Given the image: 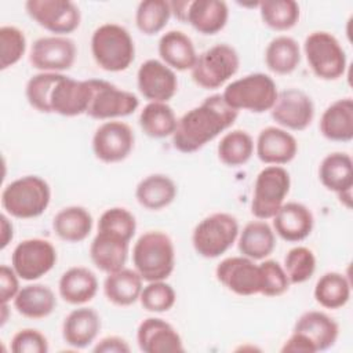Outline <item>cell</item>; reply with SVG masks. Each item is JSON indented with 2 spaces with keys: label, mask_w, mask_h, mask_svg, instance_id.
I'll return each mask as SVG.
<instances>
[{
  "label": "cell",
  "mask_w": 353,
  "mask_h": 353,
  "mask_svg": "<svg viewBox=\"0 0 353 353\" xmlns=\"http://www.w3.org/2000/svg\"><path fill=\"white\" fill-rule=\"evenodd\" d=\"M237 116L239 112L225 102L222 94L210 95L178 119L172 145L181 153H194L232 127Z\"/></svg>",
  "instance_id": "obj_1"
},
{
  "label": "cell",
  "mask_w": 353,
  "mask_h": 353,
  "mask_svg": "<svg viewBox=\"0 0 353 353\" xmlns=\"http://www.w3.org/2000/svg\"><path fill=\"white\" fill-rule=\"evenodd\" d=\"M134 269L145 281L167 280L175 268V248L171 237L161 230H148L132 248Z\"/></svg>",
  "instance_id": "obj_2"
},
{
  "label": "cell",
  "mask_w": 353,
  "mask_h": 353,
  "mask_svg": "<svg viewBox=\"0 0 353 353\" xmlns=\"http://www.w3.org/2000/svg\"><path fill=\"white\" fill-rule=\"evenodd\" d=\"M91 54L106 72H123L135 58V44L130 32L113 22L99 25L91 36Z\"/></svg>",
  "instance_id": "obj_3"
},
{
  "label": "cell",
  "mask_w": 353,
  "mask_h": 353,
  "mask_svg": "<svg viewBox=\"0 0 353 353\" xmlns=\"http://www.w3.org/2000/svg\"><path fill=\"white\" fill-rule=\"evenodd\" d=\"M51 188L39 175H25L8 185L1 192V207L6 214L30 219L40 216L50 205Z\"/></svg>",
  "instance_id": "obj_4"
},
{
  "label": "cell",
  "mask_w": 353,
  "mask_h": 353,
  "mask_svg": "<svg viewBox=\"0 0 353 353\" xmlns=\"http://www.w3.org/2000/svg\"><path fill=\"white\" fill-rule=\"evenodd\" d=\"M277 85L265 73H250L226 85L222 92L225 102L234 110L263 113L273 108L277 99Z\"/></svg>",
  "instance_id": "obj_5"
},
{
  "label": "cell",
  "mask_w": 353,
  "mask_h": 353,
  "mask_svg": "<svg viewBox=\"0 0 353 353\" xmlns=\"http://www.w3.org/2000/svg\"><path fill=\"white\" fill-rule=\"evenodd\" d=\"M239 222L228 212H214L201 219L192 233L194 251L207 259L225 254L239 237Z\"/></svg>",
  "instance_id": "obj_6"
},
{
  "label": "cell",
  "mask_w": 353,
  "mask_h": 353,
  "mask_svg": "<svg viewBox=\"0 0 353 353\" xmlns=\"http://www.w3.org/2000/svg\"><path fill=\"white\" fill-rule=\"evenodd\" d=\"M309 68L321 80H338L345 74L347 59L339 40L323 30L312 32L303 43Z\"/></svg>",
  "instance_id": "obj_7"
},
{
  "label": "cell",
  "mask_w": 353,
  "mask_h": 353,
  "mask_svg": "<svg viewBox=\"0 0 353 353\" xmlns=\"http://www.w3.org/2000/svg\"><path fill=\"white\" fill-rule=\"evenodd\" d=\"M240 66L237 51L226 44H215L200 55L190 69L193 81L204 90H215L233 77Z\"/></svg>",
  "instance_id": "obj_8"
},
{
  "label": "cell",
  "mask_w": 353,
  "mask_h": 353,
  "mask_svg": "<svg viewBox=\"0 0 353 353\" xmlns=\"http://www.w3.org/2000/svg\"><path fill=\"white\" fill-rule=\"evenodd\" d=\"M291 178L281 165H268L259 171L254 183L251 212L256 219H272L290 193Z\"/></svg>",
  "instance_id": "obj_9"
},
{
  "label": "cell",
  "mask_w": 353,
  "mask_h": 353,
  "mask_svg": "<svg viewBox=\"0 0 353 353\" xmlns=\"http://www.w3.org/2000/svg\"><path fill=\"white\" fill-rule=\"evenodd\" d=\"M90 81L92 92L85 114L91 119L113 120L130 116L138 109L139 99L135 94L121 90L106 80L90 79Z\"/></svg>",
  "instance_id": "obj_10"
},
{
  "label": "cell",
  "mask_w": 353,
  "mask_h": 353,
  "mask_svg": "<svg viewBox=\"0 0 353 353\" xmlns=\"http://www.w3.org/2000/svg\"><path fill=\"white\" fill-rule=\"evenodd\" d=\"M57 263V250L48 240L26 239L18 243L11 255V266L25 281L47 274Z\"/></svg>",
  "instance_id": "obj_11"
},
{
  "label": "cell",
  "mask_w": 353,
  "mask_h": 353,
  "mask_svg": "<svg viewBox=\"0 0 353 353\" xmlns=\"http://www.w3.org/2000/svg\"><path fill=\"white\" fill-rule=\"evenodd\" d=\"M25 10L37 25L54 36L74 32L81 21L79 7L70 0H28Z\"/></svg>",
  "instance_id": "obj_12"
},
{
  "label": "cell",
  "mask_w": 353,
  "mask_h": 353,
  "mask_svg": "<svg viewBox=\"0 0 353 353\" xmlns=\"http://www.w3.org/2000/svg\"><path fill=\"white\" fill-rule=\"evenodd\" d=\"M134 143L135 135L127 123L109 120L95 130L92 137V152L102 163H120L131 154Z\"/></svg>",
  "instance_id": "obj_13"
},
{
  "label": "cell",
  "mask_w": 353,
  "mask_h": 353,
  "mask_svg": "<svg viewBox=\"0 0 353 353\" xmlns=\"http://www.w3.org/2000/svg\"><path fill=\"white\" fill-rule=\"evenodd\" d=\"M76 55L77 48L72 39L66 36H44L32 44L29 62L40 72L62 73L73 66Z\"/></svg>",
  "instance_id": "obj_14"
},
{
  "label": "cell",
  "mask_w": 353,
  "mask_h": 353,
  "mask_svg": "<svg viewBox=\"0 0 353 353\" xmlns=\"http://www.w3.org/2000/svg\"><path fill=\"white\" fill-rule=\"evenodd\" d=\"M272 119L284 130H306L314 117L312 98L302 90L287 88L277 94V99L270 109Z\"/></svg>",
  "instance_id": "obj_15"
},
{
  "label": "cell",
  "mask_w": 353,
  "mask_h": 353,
  "mask_svg": "<svg viewBox=\"0 0 353 353\" xmlns=\"http://www.w3.org/2000/svg\"><path fill=\"white\" fill-rule=\"evenodd\" d=\"M91 92L90 80H74L59 73L48 98L50 113L65 117L80 116L88 109Z\"/></svg>",
  "instance_id": "obj_16"
},
{
  "label": "cell",
  "mask_w": 353,
  "mask_h": 353,
  "mask_svg": "<svg viewBox=\"0 0 353 353\" xmlns=\"http://www.w3.org/2000/svg\"><path fill=\"white\" fill-rule=\"evenodd\" d=\"M216 280L229 291L240 296L261 292V272L255 261L241 255L221 261L215 269Z\"/></svg>",
  "instance_id": "obj_17"
},
{
  "label": "cell",
  "mask_w": 353,
  "mask_h": 353,
  "mask_svg": "<svg viewBox=\"0 0 353 353\" xmlns=\"http://www.w3.org/2000/svg\"><path fill=\"white\" fill-rule=\"evenodd\" d=\"M138 90L149 102H168L178 91L175 72L159 59H148L137 72Z\"/></svg>",
  "instance_id": "obj_18"
},
{
  "label": "cell",
  "mask_w": 353,
  "mask_h": 353,
  "mask_svg": "<svg viewBox=\"0 0 353 353\" xmlns=\"http://www.w3.org/2000/svg\"><path fill=\"white\" fill-rule=\"evenodd\" d=\"M258 159L269 165H283L292 161L298 153L295 137L281 127L261 130L255 142Z\"/></svg>",
  "instance_id": "obj_19"
},
{
  "label": "cell",
  "mask_w": 353,
  "mask_h": 353,
  "mask_svg": "<svg viewBox=\"0 0 353 353\" xmlns=\"http://www.w3.org/2000/svg\"><path fill=\"white\" fill-rule=\"evenodd\" d=\"M137 342L145 353L185 350L178 331L168 321L159 317H148L141 321L137 330Z\"/></svg>",
  "instance_id": "obj_20"
},
{
  "label": "cell",
  "mask_w": 353,
  "mask_h": 353,
  "mask_svg": "<svg viewBox=\"0 0 353 353\" xmlns=\"http://www.w3.org/2000/svg\"><path fill=\"white\" fill-rule=\"evenodd\" d=\"M273 230L283 240L298 243L305 240L313 230L314 218L312 211L302 203H284L274 214Z\"/></svg>",
  "instance_id": "obj_21"
},
{
  "label": "cell",
  "mask_w": 353,
  "mask_h": 353,
  "mask_svg": "<svg viewBox=\"0 0 353 353\" xmlns=\"http://www.w3.org/2000/svg\"><path fill=\"white\" fill-rule=\"evenodd\" d=\"M319 178L324 188L335 192L339 199L346 200L350 207V194L353 186V161L347 153L332 152L327 154L319 167Z\"/></svg>",
  "instance_id": "obj_22"
},
{
  "label": "cell",
  "mask_w": 353,
  "mask_h": 353,
  "mask_svg": "<svg viewBox=\"0 0 353 353\" xmlns=\"http://www.w3.org/2000/svg\"><path fill=\"white\" fill-rule=\"evenodd\" d=\"M128 247V240L109 232L98 230L90 245V256L95 268L109 274L124 268Z\"/></svg>",
  "instance_id": "obj_23"
},
{
  "label": "cell",
  "mask_w": 353,
  "mask_h": 353,
  "mask_svg": "<svg viewBox=\"0 0 353 353\" xmlns=\"http://www.w3.org/2000/svg\"><path fill=\"white\" fill-rule=\"evenodd\" d=\"M101 330V317L92 307H77L72 310L62 323L63 341L76 349L91 345Z\"/></svg>",
  "instance_id": "obj_24"
},
{
  "label": "cell",
  "mask_w": 353,
  "mask_h": 353,
  "mask_svg": "<svg viewBox=\"0 0 353 353\" xmlns=\"http://www.w3.org/2000/svg\"><path fill=\"white\" fill-rule=\"evenodd\" d=\"M292 331L305 335L312 342L316 352L332 347L339 335V327L336 321L327 313L319 310H309L302 313L295 321Z\"/></svg>",
  "instance_id": "obj_25"
},
{
  "label": "cell",
  "mask_w": 353,
  "mask_h": 353,
  "mask_svg": "<svg viewBox=\"0 0 353 353\" xmlns=\"http://www.w3.org/2000/svg\"><path fill=\"white\" fill-rule=\"evenodd\" d=\"M229 19V7L221 0L189 1L186 19L194 30L201 34H215L221 32Z\"/></svg>",
  "instance_id": "obj_26"
},
{
  "label": "cell",
  "mask_w": 353,
  "mask_h": 353,
  "mask_svg": "<svg viewBox=\"0 0 353 353\" xmlns=\"http://www.w3.org/2000/svg\"><path fill=\"white\" fill-rule=\"evenodd\" d=\"M157 50L161 62L172 70H190L197 59L192 39L181 30L165 32L159 40Z\"/></svg>",
  "instance_id": "obj_27"
},
{
  "label": "cell",
  "mask_w": 353,
  "mask_h": 353,
  "mask_svg": "<svg viewBox=\"0 0 353 353\" xmlns=\"http://www.w3.org/2000/svg\"><path fill=\"white\" fill-rule=\"evenodd\" d=\"M320 132L334 142H349L353 139V101L341 98L332 102L321 114Z\"/></svg>",
  "instance_id": "obj_28"
},
{
  "label": "cell",
  "mask_w": 353,
  "mask_h": 353,
  "mask_svg": "<svg viewBox=\"0 0 353 353\" xmlns=\"http://www.w3.org/2000/svg\"><path fill=\"white\" fill-rule=\"evenodd\" d=\"M58 291L65 302L70 305H84L97 295L98 279L88 268L73 266L62 273Z\"/></svg>",
  "instance_id": "obj_29"
},
{
  "label": "cell",
  "mask_w": 353,
  "mask_h": 353,
  "mask_svg": "<svg viewBox=\"0 0 353 353\" xmlns=\"http://www.w3.org/2000/svg\"><path fill=\"white\" fill-rule=\"evenodd\" d=\"M237 245L241 255L252 261H263L276 248L274 230L262 219L248 222L239 233Z\"/></svg>",
  "instance_id": "obj_30"
},
{
  "label": "cell",
  "mask_w": 353,
  "mask_h": 353,
  "mask_svg": "<svg viewBox=\"0 0 353 353\" xmlns=\"http://www.w3.org/2000/svg\"><path fill=\"white\" fill-rule=\"evenodd\" d=\"M12 302L21 316L32 320L50 316L57 306L54 291L44 284H28L22 287Z\"/></svg>",
  "instance_id": "obj_31"
},
{
  "label": "cell",
  "mask_w": 353,
  "mask_h": 353,
  "mask_svg": "<svg viewBox=\"0 0 353 353\" xmlns=\"http://www.w3.org/2000/svg\"><path fill=\"white\" fill-rule=\"evenodd\" d=\"M176 192V185L168 175L152 174L137 185L135 199L143 208L159 211L175 200Z\"/></svg>",
  "instance_id": "obj_32"
},
{
  "label": "cell",
  "mask_w": 353,
  "mask_h": 353,
  "mask_svg": "<svg viewBox=\"0 0 353 353\" xmlns=\"http://www.w3.org/2000/svg\"><path fill=\"white\" fill-rule=\"evenodd\" d=\"M142 277L135 269L123 268L109 273L103 281V294L116 306H130L139 301Z\"/></svg>",
  "instance_id": "obj_33"
},
{
  "label": "cell",
  "mask_w": 353,
  "mask_h": 353,
  "mask_svg": "<svg viewBox=\"0 0 353 353\" xmlns=\"http://www.w3.org/2000/svg\"><path fill=\"white\" fill-rule=\"evenodd\" d=\"M55 234L66 243H80L92 230V216L81 205H69L59 210L52 219Z\"/></svg>",
  "instance_id": "obj_34"
},
{
  "label": "cell",
  "mask_w": 353,
  "mask_h": 353,
  "mask_svg": "<svg viewBox=\"0 0 353 353\" xmlns=\"http://www.w3.org/2000/svg\"><path fill=\"white\" fill-rule=\"evenodd\" d=\"M301 62V47L290 36H277L265 50V63L276 74L292 73Z\"/></svg>",
  "instance_id": "obj_35"
},
{
  "label": "cell",
  "mask_w": 353,
  "mask_h": 353,
  "mask_svg": "<svg viewBox=\"0 0 353 353\" xmlns=\"http://www.w3.org/2000/svg\"><path fill=\"white\" fill-rule=\"evenodd\" d=\"M176 123L175 112L167 102H149L139 113V125L150 138L172 137Z\"/></svg>",
  "instance_id": "obj_36"
},
{
  "label": "cell",
  "mask_w": 353,
  "mask_h": 353,
  "mask_svg": "<svg viewBox=\"0 0 353 353\" xmlns=\"http://www.w3.org/2000/svg\"><path fill=\"white\" fill-rule=\"evenodd\" d=\"M316 302L325 309H339L350 298V283L338 272L324 273L316 283L313 291Z\"/></svg>",
  "instance_id": "obj_37"
},
{
  "label": "cell",
  "mask_w": 353,
  "mask_h": 353,
  "mask_svg": "<svg viewBox=\"0 0 353 353\" xmlns=\"http://www.w3.org/2000/svg\"><path fill=\"white\" fill-rule=\"evenodd\" d=\"M254 139L244 130L226 132L216 148L219 160L228 167L244 165L254 154Z\"/></svg>",
  "instance_id": "obj_38"
},
{
  "label": "cell",
  "mask_w": 353,
  "mask_h": 353,
  "mask_svg": "<svg viewBox=\"0 0 353 353\" xmlns=\"http://www.w3.org/2000/svg\"><path fill=\"white\" fill-rule=\"evenodd\" d=\"M258 7L263 23L276 32L290 30L299 21L301 8L294 0H265Z\"/></svg>",
  "instance_id": "obj_39"
},
{
  "label": "cell",
  "mask_w": 353,
  "mask_h": 353,
  "mask_svg": "<svg viewBox=\"0 0 353 353\" xmlns=\"http://www.w3.org/2000/svg\"><path fill=\"white\" fill-rule=\"evenodd\" d=\"M170 1L165 0H145L141 1L135 11V25L138 30L146 36H153L161 32L171 17Z\"/></svg>",
  "instance_id": "obj_40"
},
{
  "label": "cell",
  "mask_w": 353,
  "mask_h": 353,
  "mask_svg": "<svg viewBox=\"0 0 353 353\" xmlns=\"http://www.w3.org/2000/svg\"><path fill=\"white\" fill-rule=\"evenodd\" d=\"M283 268L291 284H302L314 274L316 256L310 248L298 245L287 252Z\"/></svg>",
  "instance_id": "obj_41"
},
{
  "label": "cell",
  "mask_w": 353,
  "mask_h": 353,
  "mask_svg": "<svg viewBox=\"0 0 353 353\" xmlns=\"http://www.w3.org/2000/svg\"><path fill=\"white\" fill-rule=\"evenodd\" d=\"M176 301V294L172 285L165 280L149 281L141 291L139 302L142 307L152 313H164L172 309Z\"/></svg>",
  "instance_id": "obj_42"
},
{
  "label": "cell",
  "mask_w": 353,
  "mask_h": 353,
  "mask_svg": "<svg viewBox=\"0 0 353 353\" xmlns=\"http://www.w3.org/2000/svg\"><path fill=\"white\" fill-rule=\"evenodd\" d=\"M26 51V37L17 26L0 28V69L6 70L21 61Z\"/></svg>",
  "instance_id": "obj_43"
},
{
  "label": "cell",
  "mask_w": 353,
  "mask_h": 353,
  "mask_svg": "<svg viewBox=\"0 0 353 353\" xmlns=\"http://www.w3.org/2000/svg\"><path fill=\"white\" fill-rule=\"evenodd\" d=\"M98 230L109 232L128 241L135 234L137 221L132 212L124 207H112L102 212L98 221Z\"/></svg>",
  "instance_id": "obj_44"
},
{
  "label": "cell",
  "mask_w": 353,
  "mask_h": 353,
  "mask_svg": "<svg viewBox=\"0 0 353 353\" xmlns=\"http://www.w3.org/2000/svg\"><path fill=\"white\" fill-rule=\"evenodd\" d=\"M58 76L59 73L40 72L28 80L25 87V95L32 108L41 113H50L48 98Z\"/></svg>",
  "instance_id": "obj_45"
},
{
  "label": "cell",
  "mask_w": 353,
  "mask_h": 353,
  "mask_svg": "<svg viewBox=\"0 0 353 353\" xmlns=\"http://www.w3.org/2000/svg\"><path fill=\"white\" fill-rule=\"evenodd\" d=\"M261 272V292L265 296H280L290 288L287 273L277 261L265 259L259 263Z\"/></svg>",
  "instance_id": "obj_46"
},
{
  "label": "cell",
  "mask_w": 353,
  "mask_h": 353,
  "mask_svg": "<svg viewBox=\"0 0 353 353\" xmlns=\"http://www.w3.org/2000/svg\"><path fill=\"white\" fill-rule=\"evenodd\" d=\"M11 350L14 353H47L48 342L39 330L23 328L12 336Z\"/></svg>",
  "instance_id": "obj_47"
},
{
  "label": "cell",
  "mask_w": 353,
  "mask_h": 353,
  "mask_svg": "<svg viewBox=\"0 0 353 353\" xmlns=\"http://www.w3.org/2000/svg\"><path fill=\"white\" fill-rule=\"evenodd\" d=\"M19 276L12 269V266L1 265L0 266V302L8 303L14 301L19 292Z\"/></svg>",
  "instance_id": "obj_48"
},
{
  "label": "cell",
  "mask_w": 353,
  "mask_h": 353,
  "mask_svg": "<svg viewBox=\"0 0 353 353\" xmlns=\"http://www.w3.org/2000/svg\"><path fill=\"white\" fill-rule=\"evenodd\" d=\"M283 353H316L312 342L302 334L292 331L290 338L281 346Z\"/></svg>",
  "instance_id": "obj_49"
},
{
  "label": "cell",
  "mask_w": 353,
  "mask_h": 353,
  "mask_svg": "<svg viewBox=\"0 0 353 353\" xmlns=\"http://www.w3.org/2000/svg\"><path fill=\"white\" fill-rule=\"evenodd\" d=\"M130 350L131 347L128 342L124 338L116 335L105 336L94 346L95 353H128Z\"/></svg>",
  "instance_id": "obj_50"
},
{
  "label": "cell",
  "mask_w": 353,
  "mask_h": 353,
  "mask_svg": "<svg viewBox=\"0 0 353 353\" xmlns=\"http://www.w3.org/2000/svg\"><path fill=\"white\" fill-rule=\"evenodd\" d=\"M14 237V226L12 222L8 219L7 214L0 215V248L4 250Z\"/></svg>",
  "instance_id": "obj_51"
},
{
  "label": "cell",
  "mask_w": 353,
  "mask_h": 353,
  "mask_svg": "<svg viewBox=\"0 0 353 353\" xmlns=\"http://www.w3.org/2000/svg\"><path fill=\"white\" fill-rule=\"evenodd\" d=\"M1 317H0V320H1V325H4L6 324V321H7V313H8V303H1Z\"/></svg>",
  "instance_id": "obj_52"
}]
</instances>
